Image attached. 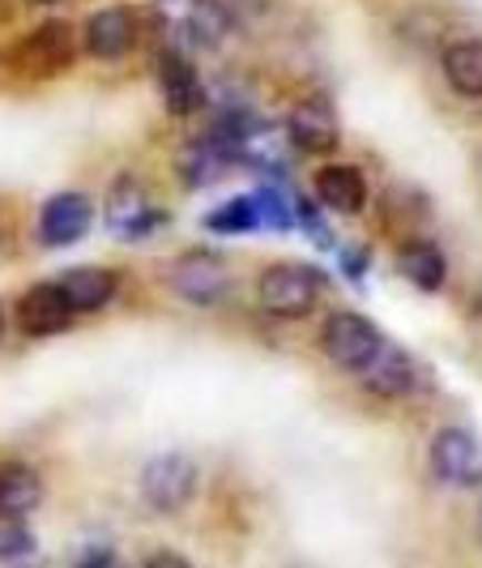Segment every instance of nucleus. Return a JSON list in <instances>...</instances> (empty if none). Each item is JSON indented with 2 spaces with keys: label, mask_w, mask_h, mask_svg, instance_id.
Instances as JSON below:
<instances>
[{
  "label": "nucleus",
  "mask_w": 482,
  "mask_h": 568,
  "mask_svg": "<svg viewBox=\"0 0 482 568\" xmlns=\"http://www.w3.org/2000/svg\"><path fill=\"white\" fill-rule=\"evenodd\" d=\"M167 283L180 300H188V304H197V308H214V304L227 300L230 270L218 253L193 248V253L175 256L167 265Z\"/></svg>",
  "instance_id": "obj_3"
},
{
  "label": "nucleus",
  "mask_w": 482,
  "mask_h": 568,
  "mask_svg": "<svg viewBox=\"0 0 482 568\" xmlns=\"http://www.w3.org/2000/svg\"><path fill=\"white\" fill-rule=\"evenodd\" d=\"M163 219L167 214L150 201V193L137 184V175H120L112 184V193H107V231L115 240H145V235H154L163 227Z\"/></svg>",
  "instance_id": "obj_6"
},
{
  "label": "nucleus",
  "mask_w": 482,
  "mask_h": 568,
  "mask_svg": "<svg viewBox=\"0 0 482 568\" xmlns=\"http://www.w3.org/2000/svg\"><path fill=\"white\" fill-rule=\"evenodd\" d=\"M78 565L107 568V565H115V551L112 547H82V551H78Z\"/></svg>",
  "instance_id": "obj_26"
},
{
  "label": "nucleus",
  "mask_w": 482,
  "mask_h": 568,
  "mask_svg": "<svg viewBox=\"0 0 482 568\" xmlns=\"http://www.w3.org/2000/svg\"><path fill=\"white\" fill-rule=\"evenodd\" d=\"M201 223H205V231H214V235H248V231L260 227L256 193L253 197H230L227 205H218L214 214H205Z\"/></svg>",
  "instance_id": "obj_21"
},
{
  "label": "nucleus",
  "mask_w": 482,
  "mask_h": 568,
  "mask_svg": "<svg viewBox=\"0 0 482 568\" xmlns=\"http://www.w3.org/2000/svg\"><path fill=\"white\" fill-rule=\"evenodd\" d=\"M380 342H384V334L359 313H334L320 325V351H325V359L341 372H355V376L371 364V355L380 351Z\"/></svg>",
  "instance_id": "obj_4"
},
{
  "label": "nucleus",
  "mask_w": 482,
  "mask_h": 568,
  "mask_svg": "<svg viewBox=\"0 0 482 568\" xmlns=\"http://www.w3.org/2000/svg\"><path fill=\"white\" fill-rule=\"evenodd\" d=\"M39 551V542L30 535L27 526H18V521H4L0 526V565H22Z\"/></svg>",
  "instance_id": "obj_23"
},
{
  "label": "nucleus",
  "mask_w": 482,
  "mask_h": 568,
  "mask_svg": "<svg viewBox=\"0 0 482 568\" xmlns=\"http://www.w3.org/2000/svg\"><path fill=\"white\" fill-rule=\"evenodd\" d=\"M145 565H150V568H158V565H163V568H184L188 560H184V556H175V551H154V556H145Z\"/></svg>",
  "instance_id": "obj_27"
},
{
  "label": "nucleus",
  "mask_w": 482,
  "mask_h": 568,
  "mask_svg": "<svg viewBox=\"0 0 482 568\" xmlns=\"http://www.w3.org/2000/svg\"><path fill=\"white\" fill-rule=\"evenodd\" d=\"M0 334H4V308H0Z\"/></svg>",
  "instance_id": "obj_29"
},
{
  "label": "nucleus",
  "mask_w": 482,
  "mask_h": 568,
  "mask_svg": "<svg viewBox=\"0 0 482 568\" xmlns=\"http://www.w3.org/2000/svg\"><path fill=\"white\" fill-rule=\"evenodd\" d=\"M94 223V201L85 193H57L39 210V244L43 248H69L78 244Z\"/></svg>",
  "instance_id": "obj_11"
},
{
  "label": "nucleus",
  "mask_w": 482,
  "mask_h": 568,
  "mask_svg": "<svg viewBox=\"0 0 482 568\" xmlns=\"http://www.w3.org/2000/svg\"><path fill=\"white\" fill-rule=\"evenodd\" d=\"M398 274L410 286L435 295V291L444 286V278H449V261H444V253H440L431 240H406L398 253Z\"/></svg>",
  "instance_id": "obj_18"
},
{
  "label": "nucleus",
  "mask_w": 482,
  "mask_h": 568,
  "mask_svg": "<svg viewBox=\"0 0 482 568\" xmlns=\"http://www.w3.org/2000/svg\"><path fill=\"white\" fill-rule=\"evenodd\" d=\"M230 163H239V145L230 142L223 129H209L205 138H193L180 150L175 171H180V180L188 189H209V184H218L227 175Z\"/></svg>",
  "instance_id": "obj_9"
},
{
  "label": "nucleus",
  "mask_w": 482,
  "mask_h": 568,
  "mask_svg": "<svg viewBox=\"0 0 482 568\" xmlns=\"http://www.w3.org/2000/svg\"><path fill=\"white\" fill-rule=\"evenodd\" d=\"M431 475L449 487L482 484V449L465 427H444L431 440Z\"/></svg>",
  "instance_id": "obj_8"
},
{
  "label": "nucleus",
  "mask_w": 482,
  "mask_h": 568,
  "mask_svg": "<svg viewBox=\"0 0 482 568\" xmlns=\"http://www.w3.org/2000/svg\"><path fill=\"white\" fill-rule=\"evenodd\" d=\"M137 39H142V22H137V13H133L129 4L99 9V13H90V18H85V27H82L85 57L103 60V64L124 60L133 48H137Z\"/></svg>",
  "instance_id": "obj_7"
},
{
  "label": "nucleus",
  "mask_w": 482,
  "mask_h": 568,
  "mask_svg": "<svg viewBox=\"0 0 482 568\" xmlns=\"http://www.w3.org/2000/svg\"><path fill=\"white\" fill-rule=\"evenodd\" d=\"M201 484L197 462L188 454H158L145 462L142 470V496L154 513H180L193 505Z\"/></svg>",
  "instance_id": "obj_2"
},
{
  "label": "nucleus",
  "mask_w": 482,
  "mask_h": 568,
  "mask_svg": "<svg viewBox=\"0 0 482 568\" xmlns=\"http://www.w3.org/2000/svg\"><path fill=\"white\" fill-rule=\"evenodd\" d=\"M60 291L73 304V313H99V308L112 304L115 274L103 270V265H78V270H64L60 274Z\"/></svg>",
  "instance_id": "obj_17"
},
{
  "label": "nucleus",
  "mask_w": 482,
  "mask_h": 568,
  "mask_svg": "<svg viewBox=\"0 0 482 568\" xmlns=\"http://www.w3.org/2000/svg\"><path fill=\"white\" fill-rule=\"evenodd\" d=\"M78 57V34L69 22H43V27H34L18 43V52H13V64H18V73H27V78H57L64 73L69 64Z\"/></svg>",
  "instance_id": "obj_5"
},
{
  "label": "nucleus",
  "mask_w": 482,
  "mask_h": 568,
  "mask_svg": "<svg viewBox=\"0 0 482 568\" xmlns=\"http://www.w3.org/2000/svg\"><path fill=\"white\" fill-rule=\"evenodd\" d=\"M43 505V479L27 462H0V521H22Z\"/></svg>",
  "instance_id": "obj_16"
},
{
  "label": "nucleus",
  "mask_w": 482,
  "mask_h": 568,
  "mask_svg": "<svg viewBox=\"0 0 482 568\" xmlns=\"http://www.w3.org/2000/svg\"><path fill=\"white\" fill-rule=\"evenodd\" d=\"M158 90L171 115H193L205 108V85H201L193 60L184 57L180 48H163L158 57Z\"/></svg>",
  "instance_id": "obj_14"
},
{
  "label": "nucleus",
  "mask_w": 482,
  "mask_h": 568,
  "mask_svg": "<svg viewBox=\"0 0 482 568\" xmlns=\"http://www.w3.org/2000/svg\"><path fill=\"white\" fill-rule=\"evenodd\" d=\"M444 82L453 85L461 99H482V39H457L444 48Z\"/></svg>",
  "instance_id": "obj_19"
},
{
  "label": "nucleus",
  "mask_w": 482,
  "mask_h": 568,
  "mask_svg": "<svg viewBox=\"0 0 482 568\" xmlns=\"http://www.w3.org/2000/svg\"><path fill=\"white\" fill-rule=\"evenodd\" d=\"M295 223L308 231V240H312L316 248H338V240H334V231L325 223V214L312 205V197H295Z\"/></svg>",
  "instance_id": "obj_24"
},
{
  "label": "nucleus",
  "mask_w": 482,
  "mask_h": 568,
  "mask_svg": "<svg viewBox=\"0 0 482 568\" xmlns=\"http://www.w3.org/2000/svg\"><path fill=\"white\" fill-rule=\"evenodd\" d=\"M286 138L304 154H334L341 142V120L334 112V103L320 99V94L299 99L286 115Z\"/></svg>",
  "instance_id": "obj_10"
},
{
  "label": "nucleus",
  "mask_w": 482,
  "mask_h": 568,
  "mask_svg": "<svg viewBox=\"0 0 482 568\" xmlns=\"http://www.w3.org/2000/svg\"><path fill=\"white\" fill-rule=\"evenodd\" d=\"M316 201L325 210H334V214H346V219L363 214V205H368V180H363V171L350 168V163L320 168L316 171Z\"/></svg>",
  "instance_id": "obj_15"
},
{
  "label": "nucleus",
  "mask_w": 482,
  "mask_h": 568,
  "mask_svg": "<svg viewBox=\"0 0 482 568\" xmlns=\"http://www.w3.org/2000/svg\"><path fill=\"white\" fill-rule=\"evenodd\" d=\"M235 18H230L227 0H193L188 4V18H184V30L197 48H218L230 34Z\"/></svg>",
  "instance_id": "obj_20"
},
{
  "label": "nucleus",
  "mask_w": 482,
  "mask_h": 568,
  "mask_svg": "<svg viewBox=\"0 0 482 568\" xmlns=\"http://www.w3.org/2000/svg\"><path fill=\"white\" fill-rule=\"evenodd\" d=\"M325 291V274L312 265L299 261H278L256 278V304L265 316L278 321H304L308 313H316V300Z\"/></svg>",
  "instance_id": "obj_1"
},
{
  "label": "nucleus",
  "mask_w": 482,
  "mask_h": 568,
  "mask_svg": "<svg viewBox=\"0 0 482 568\" xmlns=\"http://www.w3.org/2000/svg\"><path fill=\"white\" fill-rule=\"evenodd\" d=\"M34 4H60V0H34Z\"/></svg>",
  "instance_id": "obj_28"
},
{
  "label": "nucleus",
  "mask_w": 482,
  "mask_h": 568,
  "mask_svg": "<svg viewBox=\"0 0 482 568\" xmlns=\"http://www.w3.org/2000/svg\"><path fill=\"white\" fill-rule=\"evenodd\" d=\"M363 389L376 398H406L419 389V364L410 359V351H401L398 342H380V351L371 355V364L363 372Z\"/></svg>",
  "instance_id": "obj_13"
},
{
  "label": "nucleus",
  "mask_w": 482,
  "mask_h": 568,
  "mask_svg": "<svg viewBox=\"0 0 482 568\" xmlns=\"http://www.w3.org/2000/svg\"><path fill=\"white\" fill-rule=\"evenodd\" d=\"M256 210H260V227L269 231H290L295 227V201L278 193L274 184H265L260 193H256Z\"/></svg>",
  "instance_id": "obj_22"
},
{
  "label": "nucleus",
  "mask_w": 482,
  "mask_h": 568,
  "mask_svg": "<svg viewBox=\"0 0 482 568\" xmlns=\"http://www.w3.org/2000/svg\"><path fill=\"white\" fill-rule=\"evenodd\" d=\"M73 304L64 300L60 283H39L30 286L27 295L18 300V329L27 338H57L73 325Z\"/></svg>",
  "instance_id": "obj_12"
},
{
  "label": "nucleus",
  "mask_w": 482,
  "mask_h": 568,
  "mask_svg": "<svg viewBox=\"0 0 482 568\" xmlns=\"http://www.w3.org/2000/svg\"><path fill=\"white\" fill-rule=\"evenodd\" d=\"M341 270H346L350 278H363V274H368V253H363V248H346V253H341Z\"/></svg>",
  "instance_id": "obj_25"
}]
</instances>
